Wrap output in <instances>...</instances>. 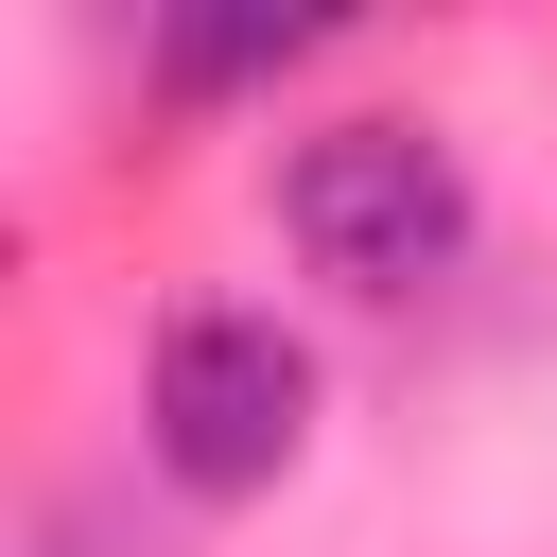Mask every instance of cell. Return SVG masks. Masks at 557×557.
<instances>
[{"label":"cell","instance_id":"1","mask_svg":"<svg viewBox=\"0 0 557 557\" xmlns=\"http://www.w3.org/2000/svg\"><path fill=\"white\" fill-rule=\"evenodd\" d=\"M470 226H487V191H470V157H453L435 104H331V122L278 139V244L331 296H366V313L435 296L470 261Z\"/></svg>","mask_w":557,"mask_h":557},{"label":"cell","instance_id":"2","mask_svg":"<svg viewBox=\"0 0 557 557\" xmlns=\"http://www.w3.org/2000/svg\"><path fill=\"white\" fill-rule=\"evenodd\" d=\"M313 348L261 313V296H191V313H157V348H139V453H157V487L174 505H261L296 453H313Z\"/></svg>","mask_w":557,"mask_h":557},{"label":"cell","instance_id":"3","mask_svg":"<svg viewBox=\"0 0 557 557\" xmlns=\"http://www.w3.org/2000/svg\"><path fill=\"white\" fill-rule=\"evenodd\" d=\"M348 17H313V0H244V17H157V104H244V87H278V70H313Z\"/></svg>","mask_w":557,"mask_h":557}]
</instances>
